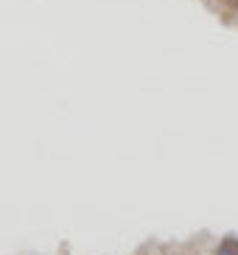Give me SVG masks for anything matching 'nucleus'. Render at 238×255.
<instances>
[{
	"instance_id": "f03ea898",
	"label": "nucleus",
	"mask_w": 238,
	"mask_h": 255,
	"mask_svg": "<svg viewBox=\"0 0 238 255\" xmlns=\"http://www.w3.org/2000/svg\"><path fill=\"white\" fill-rule=\"evenodd\" d=\"M222 3H236V0H222Z\"/></svg>"
},
{
	"instance_id": "f257e3e1",
	"label": "nucleus",
	"mask_w": 238,
	"mask_h": 255,
	"mask_svg": "<svg viewBox=\"0 0 238 255\" xmlns=\"http://www.w3.org/2000/svg\"><path fill=\"white\" fill-rule=\"evenodd\" d=\"M216 255H238V236H224L216 247Z\"/></svg>"
}]
</instances>
